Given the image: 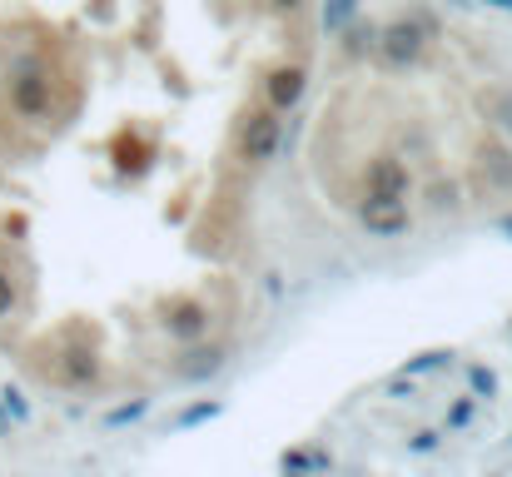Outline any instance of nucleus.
I'll return each mask as SVG.
<instances>
[{
	"label": "nucleus",
	"mask_w": 512,
	"mask_h": 477,
	"mask_svg": "<svg viewBox=\"0 0 512 477\" xmlns=\"http://www.w3.org/2000/svg\"><path fill=\"white\" fill-rule=\"evenodd\" d=\"M304 30V0H0V264L55 214L229 259Z\"/></svg>",
	"instance_id": "nucleus-1"
}]
</instances>
